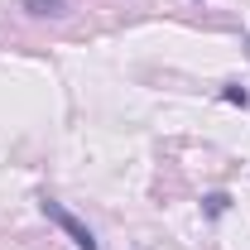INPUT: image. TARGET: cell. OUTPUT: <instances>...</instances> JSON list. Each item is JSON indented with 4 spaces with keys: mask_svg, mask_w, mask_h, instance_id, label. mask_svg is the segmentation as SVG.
Wrapping results in <instances>:
<instances>
[{
    "mask_svg": "<svg viewBox=\"0 0 250 250\" xmlns=\"http://www.w3.org/2000/svg\"><path fill=\"white\" fill-rule=\"evenodd\" d=\"M39 207H43V217L53 221V226H58V231H62V236H67L77 250H101V246H96V236H92V226H87V221H77L67 207H62V202H53V197H39Z\"/></svg>",
    "mask_w": 250,
    "mask_h": 250,
    "instance_id": "obj_1",
    "label": "cell"
},
{
    "mask_svg": "<svg viewBox=\"0 0 250 250\" xmlns=\"http://www.w3.org/2000/svg\"><path fill=\"white\" fill-rule=\"evenodd\" d=\"M20 10L34 20H62L67 15V0H20Z\"/></svg>",
    "mask_w": 250,
    "mask_h": 250,
    "instance_id": "obj_2",
    "label": "cell"
},
{
    "mask_svg": "<svg viewBox=\"0 0 250 250\" xmlns=\"http://www.w3.org/2000/svg\"><path fill=\"white\" fill-rule=\"evenodd\" d=\"M226 212H231V192H207V197H202V217L207 221L226 217Z\"/></svg>",
    "mask_w": 250,
    "mask_h": 250,
    "instance_id": "obj_3",
    "label": "cell"
},
{
    "mask_svg": "<svg viewBox=\"0 0 250 250\" xmlns=\"http://www.w3.org/2000/svg\"><path fill=\"white\" fill-rule=\"evenodd\" d=\"M221 101H231V106H241V111H250V92L241 87V82H221Z\"/></svg>",
    "mask_w": 250,
    "mask_h": 250,
    "instance_id": "obj_4",
    "label": "cell"
},
{
    "mask_svg": "<svg viewBox=\"0 0 250 250\" xmlns=\"http://www.w3.org/2000/svg\"><path fill=\"white\" fill-rule=\"evenodd\" d=\"M246 48H250V39H246Z\"/></svg>",
    "mask_w": 250,
    "mask_h": 250,
    "instance_id": "obj_5",
    "label": "cell"
}]
</instances>
